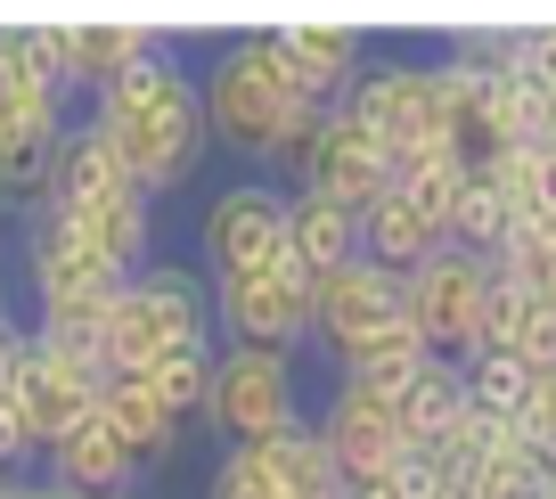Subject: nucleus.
<instances>
[{
  "label": "nucleus",
  "instance_id": "obj_1",
  "mask_svg": "<svg viewBox=\"0 0 556 499\" xmlns=\"http://www.w3.org/2000/svg\"><path fill=\"white\" fill-rule=\"evenodd\" d=\"M197 99H205V132L213 148H229L245 173H270L287 180L295 173L303 139L328 107H312L278 58L270 25H213L205 41V66H197Z\"/></svg>",
  "mask_w": 556,
  "mask_h": 499
},
{
  "label": "nucleus",
  "instance_id": "obj_2",
  "mask_svg": "<svg viewBox=\"0 0 556 499\" xmlns=\"http://www.w3.org/2000/svg\"><path fill=\"white\" fill-rule=\"evenodd\" d=\"M83 115L123 148V164H131V180L148 197H180L197 180V164L213 155L189 58H148V66H131L123 83H106L99 99H83Z\"/></svg>",
  "mask_w": 556,
  "mask_h": 499
},
{
  "label": "nucleus",
  "instance_id": "obj_3",
  "mask_svg": "<svg viewBox=\"0 0 556 499\" xmlns=\"http://www.w3.org/2000/svg\"><path fill=\"white\" fill-rule=\"evenodd\" d=\"M180 345H213V287L197 262L156 254L139 278H123L106 320H99L106 377H148V361H164Z\"/></svg>",
  "mask_w": 556,
  "mask_h": 499
},
{
  "label": "nucleus",
  "instance_id": "obj_4",
  "mask_svg": "<svg viewBox=\"0 0 556 499\" xmlns=\"http://www.w3.org/2000/svg\"><path fill=\"white\" fill-rule=\"evenodd\" d=\"M205 426L222 442H287L312 426V377L303 352H270V345H213V401Z\"/></svg>",
  "mask_w": 556,
  "mask_h": 499
},
{
  "label": "nucleus",
  "instance_id": "obj_5",
  "mask_svg": "<svg viewBox=\"0 0 556 499\" xmlns=\"http://www.w3.org/2000/svg\"><path fill=\"white\" fill-rule=\"evenodd\" d=\"M401 320L426 336L434 361H475L491 345V320H500V262L442 246L434 262H417L401 278Z\"/></svg>",
  "mask_w": 556,
  "mask_h": 499
},
{
  "label": "nucleus",
  "instance_id": "obj_6",
  "mask_svg": "<svg viewBox=\"0 0 556 499\" xmlns=\"http://www.w3.org/2000/svg\"><path fill=\"white\" fill-rule=\"evenodd\" d=\"M205 287H213V345L312 352V271H295V254L245 262V271H222Z\"/></svg>",
  "mask_w": 556,
  "mask_h": 499
},
{
  "label": "nucleus",
  "instance_id": "obj_7",
  "mask_svg": "<svg viewBox=\"0 0 556 499\" xmlns=\"http://www.w3.org/2000/svg\"><path fill=\"white\" fill-rule=\"evenodd\" d=\"M287 254V180L270 173H238L197 205V271L222 278L245 271V262Z\"/></svg>",
  "mask_w": 556,
  "mask_h": 499
},
{
  "label": "nucleus",
  "instance_id": "obj_8",
  "mask_svg": "<svg viewBox=\"0 0 556 499\" xmlns=\"http://www.w3.org/2000/svg\"><path fill=\"white\" fill-rule=\"evenodd\" d=\"M344 115L377 139L384 155L417 148V139H442V90H434V58L426 50H384L368 58V74L344 90Z\"/></svg>",
  "mask_w": 556,
  "mask_h": 499
},
{
  "label": "nucleus",
  "instance_id": "obj_9",
  "mask_svg": "<svg viewBox=\"0 0 556 499\" xmlns=\"http://www.w3.org/2000/svg\"><path fill=\"white\" fill-rule=\"evenodd\" d=\"M312 434L319 450L336 459V475L344 483H368V475H393L401 459H409V442H401V410L384 394H368V385H336L312 401Z\"/></svg>",
  "mask_w": 556,
  "mask_h": 499
},
{
  "label": "nucleus",
  "instance_id": "obj_10",
  "mask_svg": "<svg viewBox=\"0 0 556 499\" xmlns=\"http://www.w3.org/2000/svg\"><path fill=\"white\" fill-rule=\"evenodd\" d=\"M287 189H312V197H328V205L368 213V205L384 197V148L344 115V107H328V115L312 123V139H303L295 173H287Z\"/></svg>",
  "mask_w": 556,
  "mask_h": 499
},
{
  "label": "nucleus",
  "instance_id": "obj_11",
  "mask_svg": "<svg viewBox=\"0 0 556 499\" xmlns=\"http://www.w3.org/2000/svg\"><path fill=\"white\" fill-rule=\"evenodd\" d=\"M270 41H278V58H287V74H295V90L312 107H344V90L377 58L368 25H336V17H287V25H270Z\"/></svg>",
  "mask_w": 556,
  "mask_h": 499
},
{
  "label": "nucleus",
  "instance_id": "obj_12",
  "mask_svg": "<svg viewBox=\"0 0 556 499\" xmlns=\"http://www.w3.org/2000/svg\"><path fill=\"white\" fill-rule=\"evenodd\" d=\"M139 475H148V466H139V450L99 417V401H90V410L74 417V426L58 434L50 450H41V483H58V491H83V499L139 491Z\"/></svg>",
  "mask_w": 556,
  "mask_h": 499
},
{
  "label": "nucleus",
  "instance_id": "obj_13",
  "mask_svg": "<svg viewBox=\"0 0 556 499\" xmlns=\"http://www.w3.org/2000/svg\"><path fill=\"white\" fill-rule=\"evenodd\" d=\"M41 205H50L58 222H66V229H74V238H83L115 278H139L148 262H156V197H148V189L83 197V205H66V197H41Z\"/></svg>",
  "mask_w": 556,
  "mask_h": 499
},
{
  "label": "nucleus",
  "instance_id": "obj_14",
  "mask_svg": "<svg viewBox=\"0 0 556 499\" xmlns=\"http://www.w3.org/2000/svg\"><path fill=\"white\" fill-rule=\"evenodd\" d=\"M384 320H401V278L377 271L368 254H352L328 278H312V352H336V345H352V336H368Z\"/></svg>",
  "mask_w": 556,
  "mask_h": 499
},
{
  "label": "nucleus",
  "instance_id": "obj_15",
  "mask_svg": "<svg viewBox=\"0 0 556 499\" xmlns=\"http://www.w3.org/2000/svg\"><path fill=\"white\" fill-rule=\"evenodd\" d=\"M319 361H328V377H336V385H368V394L393 401L401 385L417 377V369L434 361V352H426V336H417L409 320H384V327H368V336H352V345L319 352Z\"/></svg>",
  "mask_w": 556,
  "mask_h": 499
},
{
  "label": "nucleus",
  "instance_id": "obj_16",
  "mask_svg": "<svg viewBox=\"0 0 556 499\" xmlns=\"http://www.w3.org/2000/svg\"><path fill=\"white\" fill-rule=\"evenodd\" d=\"M442 246H451V238H442V222L417 205V197H401V189H384L377 205L361 213V254L377 262V271H393V278H409L417 262H434Z\"/></svg>",
  "mask_w": 556,
  "mask_h": 499
},
{
  "label": "nucleus",
  "instance_id": "obj_17",
  "mask_svg": "<svg viewBox=\"0 0 556 499\" xmlns=\"http://www.w3.org/2000/svg\"><path fill=\"white\" fill-rule=\"evenodd\" d=\"M123 189H139L131 164H123V148H115L90 115H74L66 139H58V164H50V197L83 205V197H123Z\"/></svg>",
  "mask_w": 556,
  "mask_h": 499
},
{
  "label": "nucleus",
  "instance_id": "obj_18",
  "mask_svg": "<svg viewBox=\"0 0 556 499\" xmlns=\"http://www.w3.org/2000/svg\"><path fill=\"white\" fill-rule=\"evenodd\" d=\"M287 254H295V271L328 278L336 262L361 254V213L328 205V197H312V189H287Z\"/></svg>",
  "mask_w": 556,
  "mask_h": 499
},
{
  "label": "nucleus",
  "instance_id": "obj_19",
  "mask_svg": "<svg viewBox=\"0 0 556 499\" xmlns=\"http://www.w3.org/2000/svg\"><path fill=\"white\" fill-rule=\"evenodd\" d=\"M99 417H106V426H115L123 442L139 450V466H148V459H173L180 434H189V426H180V417L164 410V401L148 394L139 377H106V385H99Z\"/></svg>",
  "mask_w": 556,
  "mask_h": 499
},
{
  "label": "nucleus",
  "instance_id": "obj_20",
  "mask_svg": "<svg viewBox=\"0 0 556 499\" xmlns=\"http://www.w3.org/2000/svg\"><path fill=\"white\" fill-rule=\"evenodd\" d=\"M483 173H491V189L507 197L516 222H548L556 213V139H516V148L491 155Z\"/></svg>",
  "mask_w": 556,
  "mask_h": 499
},
{
  "label": "nucleus",
  "instance_id": "obj_21",
  "mask_svg": "<svg viewBox=\"0 0 556 499\" xmlns=\"http://www.w3.org/2000/svg\"><path fill=\"white\" fill-rule=\"evenodd\" d=\"M393 410H401V442L426 450L458 410H467V377H458V361H426V369L393 394Z\"/></svg>",
  "mask_w": 556,
  "mask_h": 499
},
{
  "label": "nucleus",
  "instance_id": "obj_22",
  "mask_svg": "<svg viewBox=\"0 0 556 499\" xmlns=\"http://www.w3.org/2000/svg\"><path fill=\"white\" fill-rule=\"evenodd\" d=\"M540 491H548V459L532 442H516V426L458 475V499H540Z\"/></svg>",
  "mask_w": 556,
  "mask_h": 499
},
{
  "label": "nucleus",
  "instance_id": "obj_23",
  "mask_svg": "<svg viewBox=\"0 0 556 499\" xmlns=\"http://www.w3.org/2000/svg\"><path fill=\"white\" fill-rule=\"evenodd\" d=\"M205 499H295L278 475V442H222L205 466Z\"/></svg>",
  "mask_w": 556,
  "mask_h": 499
},
{
  "label": "nucleus",
  "instance_id": "obj_24",
  "mask_svg": "<svg viewBox=\"0 0 556 499\" xmlns=\"http://www.w3.org/2000/svg\"><path fill=\"white\" fill-rule=\"evenodd\" d=\"M139 385H148L180 426L205 417V401H213V345H180V352H164V361H148V377H139Z\"/></svg>",
  "mask_w": 556,
  "mask_h": 499
},
{
  "label": "nucleus",
  "instance_id": "obj_25",
  "mask_svg": "<svg viewBox=\"0 0 556 499\" xmlns=\"http://www.w3.org/2000/svg\"><path fill=\"white\" fill-rule=\"evenodd\" d=\"M458 377H467V401L500 426H516L523 401H532V369L507 361V352H475V361H458Z\"/></svg>",
  "mask_w": 556,
  "mask_h": 499
},
{
  "label": "nucleus",
  "instance_id": "obj_26",
  "mask_svg": "<svg viewBox=\"0 0 556 499\" xmlns=\"http://www.w3.org/2000/svg\"><path fill=\"white\" fill-rule=\"evenodd\" d=\"M516 442H532L540 459L556 466V369L532 377V401H523V417H516Z\"/></svg>",
  "mask_w": 556,
  "mask_h": 499
},
{
  "label": "nucleus",
  "instance_id": "obj_27",
  "mask_svg": "<svg viewBox=\"0 0 556 499\" xmlns=\"http://www.w3.org/2000/svg\"><path fill=\"white\" fill-rule=\"evenodd\" d=\"M25 361H34V327H25V311H17V320H0V394H17Z\"/></svg>",
  "mask_w": 556,
  "mask_h": 499
},
{
  "label": "nucleus",
  "instance_id": "obj_28",
  "mask_svg": "<svg viewBox=\"0 0 556 499\" xmlns=\"http://www.w3.org/2000/svg\"><path fill=\"white\" fill-rule=\"evenodd\" d=\"M0 499H50V483H41V475H9V491H0Z\"/></svg>",
  "mask_w": 556,
  "mask_h": 499
},
{
  "label": "nucleus",
  "instance_id": "obj_29",
  "mask_svg": "<svg viewBox=\"0 0 556 499\" xmlns=\"http://www.w3.org/2000/svg\"><path fill=\"white\" fill-rule=\"evenodd\" d=\"M0 320H17V295H9V262H0Z\"/></svg>",
  "mask_w": 556,
  "mask_h": 499
},
{
  "label": "nucleus",
  "instance_id": "obj_30",
  "mask_svg": "<svg viewBox=\"0 0 556 499\" xmlns=\"http://www.w3.org/2000/svg\"><path fill=\"white\" fill-rule=\"evenodd\" d=\"M0 262H9V205H0Z\"/></svg>",
  "mask_w": 556,
  "mask_h": 499
},
{
  "label": "nucleus",
  "instance_id": "obj_31",
  "mask_svg": "<svg viewBox=\"0 0 556 499\" xmlns=\"http://www.w3.org/2000/svg\"><path fill=\"white\" fill-rule=\"evenodd\" d=\"M50 499H83V491H58V483H50Z\"/></svg>",
  "mask_w": 556,
  "mask_h": 499
},
{
  "label": "nucleus",
  "instance_id": "obj_32",
  "mask_svg": "<svg viewBox=\"0 0 556 499\" xmlns=\"http://www.w3.org/2000/svg\"><path fill=\"white\" fill-rule=\"evenodd\" d=\"M540 499H556V466H548V491H540Z\"/></svg>",
  "mask_w": 556,
  "mask_h": 499
},
{
  "label": "nucleus",
  "instance_id": "obj_33",
  "mask_svg": "<svg viewBox=\"0 0 556 499\" xmlns=\"http://www.w3.org/2000/svg\"><path fill=\"white\" fill-rule=\"evenodd\" d=\"M115 499H139V491H115Z\"/></svg>",
  "mask_w": 556,
  "mask_h": 499
}]
</instances>
